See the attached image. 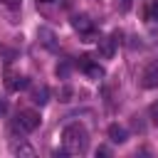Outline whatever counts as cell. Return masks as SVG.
Returning a JSON list of instances; mask_svg holds the SVG:
<instances>
[{"instance_id":"14","label":"cell","mask_w":158,"mask_h":158,"mask_svg":"<svg viewBox=\"0 0 158 158\" xmlns=\"http://www.w3.org/2000/svg\"><path fill=\"white\" fill-rule=\"evenodd\" d=\"M5 111H7V101L0 96V114H5Z\"/></svg>"},{"instance_id":"1","label":"cell","mask_w":158,"mask_h":158,"mask_svg":"<svg viewBox=\"0 0 158 158\" xmlns=\"http://www.w3.org/2000/svg\"><path fill=\"white\" fill-rule=\"evenodd\" d=\"M89 146V133L81 123H69L62 131V151L67 156H81Z\"/></svg>"},{"instance_id":"15","label":"cell","mask_w":158,"mask_h":158,"mask_svg":"<svg viewBox=\"0 0 158 158\" xmlns=\"http://www.w3.org/2000/svg\"><path fill=\"white\" fill-rule=\"evenodd\" d=\"M96 156H109V148H104V146H101V148L96 151Z\"/></svg>"},{"instance_id":"9","label":"cell","mask_w":158,"mask_h":158,"mask_svg":"<svg viewBox=\"0 0 158 158\" xmlns=\"http://www.w3.org/2000/svg\"><path fill=\"white\" fill-rule=\"evenodd\" d=\"M109 138H111L114 143H126L128 133H126V128H123V126H118V123H111V126H109Z\"/></svg>"},{"instance_id":"7","label":"cell","mask_w":158,"mask_h":158,"mask_svg":"<svg viewBox=\"0 0 158 158\" xmlns=\"http://www.w3.org/2000/svg\"><path fill=\"white\" fill-rule=\"evenodd\" d=\"M81 69H84L91 79H101V77H104V69H101L99 64H94L89 57H81Z\"/></svg>"},{"instance_id":"8","label":"cell","mask_w":158,"mask_h":158,"mask_svg":"<svg viewBox=\"0 0 158 158\" xmlns=\"http://www.w3.org/2000/svg\"><path fill=\"white\" fill-rule=\"evenodd\" d=\"M7 89H12V91H20V89H25L30 81H27V77H20V74H10L7 72Z\"/></svg>"},{"instance_id":"16","label":"cell","mask_w":158,"mask_h":158,"mask_svg":"<svg viewBox=\"0 0 158 158\" xmlns=\"http://www.w3.org/2000/svg\"><path fill=\"white\" fill-rule=\"evenodd\" d=\"M5 2H7L10 7H20V0H5Z\"/></svg>"},{"instance_id":"4","label":"cell","mask_w":158,"mask_h":158,"mask_svg":"<svg viewBox=\"0 0 158 158\" xmlns=\"http://www.w3.org/2000/svg\"><path fill=\"white\" fill-rule=\"evenodd\" d=\"M118 32H114V37H104L101 42H99V54L104 57V59H111L114 57V47H116V42H118Z\"/></svg>"},{"instance_id":"11","label":"cell","mask_w":158,"mask_h":158,"mask_svg":"<svg viewBox=\"0 0 158 158\" xmlns=\"http://www.w3.org/2000/svg\"><path fill=\"white\" fill-rule=\"evenodd\" d=\"M40 37H42V44H47V47H54V35L47 30V27H40V32H37Z\"/></svg>"},{"instance_id":"17","label":"cell","mask_w":158,"mask_h":158,"mask_svg":"<svg viewBox=\"0 0 158 158\" xmlns=\"http://www.w3.org/2000/svg\"><path fill=\"white\" fill-rule=\"evenodd\" d=\"M40 2H52V0H40Z\"/></svg>"},{"instance_id":"2","label":"cell","mask_w":158,"mask_h":158,"mask_svg":"<svg viewBox=\"0 0 158 158\" xmlns=\"http://www.w3.org/2000/svg\"><path fill=\"white\" fill-rule=\"evenodd\" d=\"M40 111H35V109H22L17 116H15V121H12V128L15 131H20V133H30V131H35L37 126H40Z\"/></svg>"},{"instance_id":"10","label":"cell","mask_w":158,"mask_h":158,"mask_svg":"<svg viewBox=\"0 0 158 158\" xmlns=\"http://www.w3.org/2000/svg\"><path fill=\"white\" fill-rule=\"evenodd\" d=\"M47 96H49L47 86H40V89H35V91H32V101H35V104H40V106H42V104H47Z\"/></svg>"},{"instance_id":"12","label":"cell","mask_w":158,"mask_h":158,"mask_svg":"<svg viewBox=\"0 0 158 158\" xmlns=\"http://www.w3.org/2000/svg\"><path fill=\"white\" fill-rule=\"evenodd\" d=\"M148 116H151V123H153V126H158V101H156V104H151Z\"/></svg>"},{"instance_id":"13","label":"cell","mask_w":158,"mask_h":158,"mask_svg":"<svg viewBox=\"0 0 158 158\" xmlns=\"http://www.w3.org/2000/svg\"><path fill=\"white\" fill-rule=\"evenodd\" d=\"M148 20H153V22H158V0L151 5V10H148Z\"/></svg>"},{"instance_id":"5","label":"cell","mask_w":158,"mask_h":158,"mask_svg":"<svg viewBox=\"0 0 158 158\" xmlns=\"http://www.w3.org/2000/svg\"><path fill=\"white\" fill-rule=\"evenodd\" d=\"M72 27H74L77 32H81V35H91L94 22H91L86 15H77V17H72Z\"/></svg>"},{"instance_id":"6","label":"cell","mask_w":158,"mask_h":158,"mask_svg":"<svg viewBox=\"0 0 158 158\" xmlns=\"http://www.w3.org/2000/svg\"><path fill=\"white\" fill-rule=\"evenodd\" d=\"M10 151H12V156H25V158H32L35 156V148L27 143V141H12L10 143Z\"/></svg>"},{"instance_id":"3","label":"cell","mask_w":158,"mask_h":158,"mask_svg":"<svg viewBox=\"0 0 158 158\" xmlns=\"http://www.w3.org/2000/svg\"><path fill=\"white\" fill-rule=\"evenodd\" d=\"M141 84H143V89H153V86H158V59H153V62L143 69V74H141Z\"/></svg>"}]
</instances>
